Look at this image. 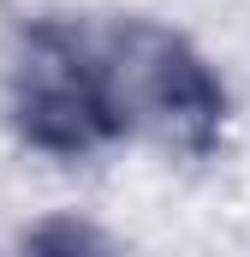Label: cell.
<instances>
[{
    "mask_svg": "<svg viewBox=\"0 0 250 257\" xmlns=\"http://www.w3.org/2000/svg\"><path fill=\"white\" fill-rule=\"evenodd\" d=\"M96 42L120 138H149L179 156H208L220 144L226 84L190 36L155 18H114L96 30Z\"/></svg>",
    "mask_w": 250,
    "mask_h": 257,
    "instance_id": "6da1fadb",
    "label": "cell"
},
{
    "mask_svg": "<svg viewBox=\"0 0 250 257\" xmlns=\"http://www.w3.org/2000/svg\"><path fill=\"white\" fill-rule=\"evenodd\" d=\"M6 120L24 150L78 162L120 144L96 24L30 18L6 48Z\"/></svg>",
    "mask_w": 250,
    "mask_h": 257,
    "instance_id": "7a4b0ae2",
    "label": "cell"
},
{
    "mask_svg": "<svg viewBox=\"0 0 250 257\" xmlns=\"http://www.w3.org/2000/svg\"><path fill=\"white\" fill-rule=\"evenodd\" d=\"M24 245H36V251H42V245H102V233H90V227H72V221H66V227H30V233H24Z\"/></svg>",
    "mask_w": 250,
    "mask_h": 257,
    "instance_id": "3957f363",
    "label": "cell"
}]
</instances>
